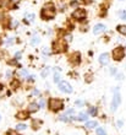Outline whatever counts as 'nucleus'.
I'll use <instances>...</instances> for the list:
<instances>
[{
    "mask_svg": "<svg viewBox=\"0 0 126 135\" xmlns=\"http://www.w3.org/2000/svg\"><path fill=\"white\" fill-rule=\"evenodd\" d=\"M55 7L53 4H47L46 6L42 9V12H41V16L44 20H49V18H53L55 16Z\"/></svg>",
    "mask_w": 126,
    "mask_h": 135,
    "instance_id": "obj_1",
    "label": "nucleus"
},
{
    "mask_svg": "<svg viewBox=\"0 0 126 135\" xmlns=\"http://www.w3.org/2000/svg\"><path fill=\"white\" fill-rule=\"evenodd\" d=\"M67 49V44L65 42V39H58L53 43V50L55 53H64Z\"/></svg>",
    "mask_w": 126,
    "mask_h": 135,
    "instance_id": "obj_2",
    "label": "nucleus"
},
{
    "mask_svg": "<svg viewBox=\"0 0 126 135\" xmlns=\"http://www.w3.org/2000/svg\"><path fill=\"white\" fill-rule=\"evenodd\" d=\"M48 104H49V108L53 112H59L60 109L64 108V102L61 100H58V98H50Z\"/></svg>",
    "mask_w": 126,
    "mask_h": 135,
    "instance_id": "obj_3",
    "label": "nucleus"
},
{
    "mask_svg": "<svg viewBox=\"0 0 126 135\" xmlns=\"http://www.w3.org/2000/svg\"><path fill=\"white\" fill-rule=\"evenodd\" d=\"M112 57L115 61L123 60L124 58H125V48H124V47H118V48H115V49L113 50Z\"/></svg>",
    "mask_w": 126,
    "mask_h": 135,
    "instance_id": "obj_4",
    "label": "nucleus"
},
{
    "mask_svg": "<svg viewBox=\"0 0 126 135\" xmlns=\"http://www.w3.org/2000/svg\"><path fill=\"white\" fill-rule=\"evenodd\" d=\"M121 103V97H120V93H119V89L115 90V93H114V97H113V101H112V110L115 112L118 109L119 104Z\"/></svg>",
    "mask_w": 126,
    "mask_h": 135,
    "instance_id": "obj_5",
    "label": "nucleus"
},
{
    "mask_svg": "<svg viewBox=\"0 0 126 135\" xmlns=\"http://www.w3.org/2000/svg\"><path fill=\"white\" fill-rule=\"evenodd\" d=\"M86 16H87L86 10H84V9H80V7L76 9V10L74 11V14H72V17L78 20V21H83L84 18H86Z\"/></svg>",
    "mask_w": 126,
    "mask_h": 135,
    "instance_id": "obj_6",
    "label": "nucleus"
},
{
    "mask_svg": "<svg viewBox=\"0 0 126 135\" xmlns=\"http://www.w3.org/2000/svg\"><path fill=\"white\" fill-rule=\"evenodd\" d=\"M58 87H59V90L64 93H71L72 92V86H71L67 81H60L59 85H58Z\"/></svg>",
    "mask_w": 126,
    "mask_h": 135,
    "instance_id": "obj_7",
    "label": "nucleus"
},
{
    "mask_svg": "<svg viewBox=\"0 0 126 135\" xmlns=\"http://www.w3.org/2000/svg\"><path fill=\"white\" fill-rule=\"evenodd\" d=\"M107 30V27H105L103 23H97V25L94 26V28H93V33L94 35H100V33H103Z\"/></svg>",
    "mask_w": 126,
    "mask_h": 135,
    "instance_id": "obj_8",
    "label": "nucleus"
},
{
    "mask_svg": "<svg viewBox=\"0 0 126 135\" xmlns=\"http://www.w3.org/2000/svg\"><path fill=\"white\" fill-rule=\"evenodd\" d=\"M70 61L74 65L80 64V61H81V54L77 53V52H76V53H74L72 55H71V58H70Z\"/></svg>",
    "mask_w": 126,
    "mask_h": 135,
    "instance_id": "obj_9",
    "label": "nucleus"
},
{
    "mask_svg": "<svg viewBox=\"0 0 126 135\" xmlns=\"http://www.w3.org/2000/svg\"><path fill=\"white\" fill-rule=\"evenodd\" d=\"M99 63L102 65H107L109 63V54L108 53H103L100 54V57H99Z\"/></svg>",
    "mask_w": 126,
    "mask_h": 135,
    "instance_id": "obj_10",
    "label": "nucleus"
},
{
    "mask_svg": "<svg viewBox=\"0 0 126 135\" xmlns=\"http://www.w3.org/2000/svg\"><path fill=\"white\" fill-rule=\"evenodd\" d=\"M38 109H39V106L37 104V103H34V102L29 103V106H28V112H31V113H36Z\"/></svg>",
    "mask_w": 126,
    "mask_h": 135,
    "instance_id": "obj_11",
    "label": "nucleus"
},
{
    "mask_svg": "<svg viewBox=\"0 0 126 135\" xmlns=\"http://www.w3.org/2000/svg\"><path fill=\"white\" fill-rule=\"evenodd\" d=\"M29 117V113L28 112H20V113H17V115H16V118L17 119H27V118Z\"/></svg>",
    "mask_w": 126,
    "mask_h": 135,
    "instance_id": "obj_12",
    "label": "nucleus"
},
{
    "mask_svg": "<svg viewBox=\"0 0 126 135\" xmlns=\"http://www.w3.org/2000/svg\"><path fill=\"white\" fill-rule=\"evenodd\" d=\"M116 30H118V32H119L120 35L126 36V26L125 25H119L116 27Z\"/></svg>",
    "mask_w": 126,
    "mask_h": 135,
    "instance_id": "obj_13",
    "label": "nucleus"
},
{
    "mask_svg": "<svg viewBox=\"0 0 126 135\" xmlns=\"http://www.w3.org/2000/svg\"><path fill=\"white\" fill-rule=\"evenodd\" d=\"M10 6V0H0V7L1 9H7Z\"/></svg>",
    "mask_w": 126,
    "mask_h": 135,
    "instance_id": "obj_14",
    "label": "nucleus"
},
{
    "mask_svg": "<svg viewBox=\"0 0 126 135\" xmlns=\"http://www.w3.org/2000/svg\"><path fill=\"white\" fill-rule=\"evenodd\" d=\"M98 125V123L95 120H91V122H87L86 123V128H88V129H93V128H95Z\"/></svg>",
    "mask_w": 126,
    "mask_h": 135,
    "instance_id": "obj_15",
    "label": "nucleus"
},
{
    "mask_svg": "<svg viewBox=\"0 0 126 135\" xmlns=\"http://www.w3.org/2000/svg\"><path fill=\"white\" fill-rule=\"evenodd\" d=\"M75 119H77V120H80V122L87 120V114H86V113H80L76 118H75Z\"/></svg>",
    "mask_w": 126,
    "mask_h": 135,
    "instance_id": "obj_16",
    "label": "nucleus"
},
{
    "mask_svg": "<svg viewBox=\"0 0 126 135\" xmlns=\"http://www.w3.org/2000/svg\"><path fill=\"white\" fill-rule=\"evenodd\" d=\"M88 113L91 114L92 117H95V115H97V108H95V107H89V108H88Z\"/></svg>",
    "mask_w": 126,
    "mask_h": 135,
    "instance_id": "obj_17",
    "label": "nucleus"
},
{
    "mask_svg": "<svg viewBox=\"0 0 126 135\" xmlns=\"http://www.w3.org/2000/svg\"><path fill=\"white\" fill-rule=\"evenodd\" d=\"M49 71H50V68H44L42 70V73H41V75H42V78H47V75L49 74Z\"/></svg>",
    "mask_w": 126,
    "mask_h": 135,
    "instance_id": "obj_18",
    "label": "nucleus"
},
{
    "mask_svg": "<svg viewBox=\"0 0 126 135\" xmlns=\"http://www.w3.org/2000/svg\"><path fill=\"white\" fill-rule=\"evenodd\" d=\"M32 127H33L34 130H37V129L41 127V120H33L32 122Z\"/></svg>",
    "mask_w": 126,
    "mask_h": 135,
    "instance_id": "obj_19",
    "label": "nucleus"
},
{
    "mask_svg": "<svg viewBox=\"0 0 126 135\" xmlns=\"http://www.w3.org/2000/svg\"><path fill=\"white\" fill-rule=\"evenodd\" d=\"M18 75H20V76H22V78H27V76H28V73H27V70L22 69V70L18 71Z\"/></svg>",
    "mask_w": 126,
    "mask_h": 135,
    "instance_id": "obj_20",
    "label": "nucleus"
},
{
    "mask_svg": "<svg viewBox=\"0 0 126 135\" xmlns=\"http://www.w3.org/2000/svg\"><path fill=\"white\" fill-rule=\"evenodd\" d=\"M119 17L121 18V20H126V11L125 10L119 11Z\"/></svg>",
    "mask_w": 126,
    "mask_h": 135,
    "instance_id": "obj_21",
    "label": "nucleus"
},
{
    "mask_svg": "<svg viewBox=\"0 0 126 135\" xmlns=\"http://www.w3.org/2000/svg\"><path fill=\"white\" fill-rule=\"evenodd\" d=\"M39 41H41V38L36 36V37H33V38H32V41H31V44H33V46H36L37 43H39Z\"/></svg>",
    "mask_w": 126,
    "mask_h": 135,
    "instance_id": "obj_22",
    "label": "nucleus"
},
{
    "mask_svg": "<svg viewBox=\"0 0 126 135\" xmlns=\"http://www.w3.org/2000/svg\"><path fill=\"white\" fill-rule=\"evenodd\" d=\"M18 86H20V82H18L17 80H14V81L11 82V87H12V89H17Z\"/></svg>",
    "mask_w": 126,
    "mask_h": 135,
    "instance_id": "obj_23",
    "label": "nucleus"
},
{
    "mask_svg": "<svg viewBox=\"0 0 126 135\" xmlns=\"http://www.w3.org/2000/svg\"><path fill=\"white\" fill-rule=\"evenodd\" d=\"M97 135H107V133L103 128H97Z\"/></svg>",
    "mask_w": 126,
    "mask_h": 135,
    "instance_id": "obj_24",
    "label": "nucleus"
},
{
    "mask_svg": "<svg viewBox=\"0 0 126 135\" xmlns=\"http://www.w3.org/2000/svg\"><path fill=\"white\" fill-rule=\"evenodd\" d=\"M26 18H27V20H28V21H33V20H34V15H33V14H27V15H26Z\"/></svg>",
    "mask_w": 126,
    "mask_h": 135,
    "instance_id": "obj_25",
    "label": "nucleus"
},
{
    "mask_svg": "<svg viewBox=\"0 0 126 135\" xmlns=\"http://www.w3.org/2000/svg\"><path fill=\"white\" fill-rule=\"evenodd\" d=\"M7 22H9V17H4L3 21H1V23H3L4 27H7Z\"/></svg>",
    "mask_w": 126,
    "mask_h": 135,
    "instance_id": "obj_26",
    "label": "nucleus"
},
{
    "mask_svg": "<svg viewBox=\"0 0 126 135\" xmlns=\"http://www.w3.org/2000/svg\"><path fill=\"white\" fill-rule=\"evenodd\" d=\"M26 127H27V125H25V124H17L16 128H17V130H25Z\"/></svg>",
    "mask_w": 126,
    "mask_h": 135,
    "instance_id": "obj_27",
    "label": "nucleus"
},
{
    "mask_svg": "<svg viewBox=\"0 0 126 135\" xmlns=\"http://www.w3.org/2000/svg\"><path fill=\"white\" fill-rule=\"evenodd\" d=\"M54 81L58 82V84L60 82V75L59 74H55V75H54Z\"/></svg>",
    "mask_w": 126,
    "mask_h": 135,
    "instance_id": "obj_28",
    "label": "nucleus"
},
{
    "mask_svg": "<svg viewBox=\"0 0 126 135\" xmlns=\"http://www.w3.org/2000/svg\"><path fill=\"white\" fill-rule=\"evenodd\" d=\"M7 135H20L17 132H15V130H7Z\"/></svg>",
    "mask_w": 126,
    "mask_h": 135,
    "instance_id": "obj_29",
    "label": "nucleus"
},
{
    "mask_svg": "<svg viewBox=\"0 0 126 135\" xmlns=\"http://www.w3.org/2000/svg\"><path fill=\"white\" fill-rule=\"evenodd\" d=\"M83 106V101H76V107H82Z\"/></svg>",
    "mask_w": 126,
    "mask_h": 135,
    "instance_id": "obj_30",
    "label": "nucleus"
},
{
    "mask_svg": "<svg viewBox=\"0 0 126 135\" xmlns=\"http://www.w3.org/2000/svg\"><path fill=\"white\" fill-rule=\"evenodd\" d=\"M92 81V75H86V82Z\"/></svg>",
    "mask_w": 126,
    "mask_h": 135,
    "instance_id": "obj_31",
    "label": "nucleus"
},
{
    "mask_svg": "<svg viewBox=\"0 0 126 135\" xmlns=\"http://www.w3.org/2000/svg\"><path fill=\"white\" fill-rule=\"evenodd\" d=\"M39 107H41V108H43V107H44V100H43V98H41V101H39V104H38Z\"/></svg>",
    "mask_w": 126,
    "mask_h": 135,
    "instance_id": "obj_32",
    "label": "nucleus"
},
{
    "mask_svg": "<svg viewBox=\"0 0 126 135\" xmlns=\"http://www.w3.org/2000/svg\"><path fill=\"white\" fill-rule=\"evenodd\" d=\"M21 57H22V54L20 53V52H17V53L15 54V59H20Z\"/></svg>",
    "mask_w": 126,
    "mask_h": 135,
    "instance_id": "obj_33",
    "label": "nucleus"
},
{
    "mask_svg": "<svg viewBox=\"0 0 126 135\" xmlns=\"http://www.w3.org/2000/svg\"><path fill=\"white\" fill-rule=\"evenodd\" d=\"M124 79V75L123 74H118L116 75V80H123Z\"/></svg>",
    "mask_w": 126,
    "mask_h": 135,
    "instance_id": "obj_34",
    "label": "nucleus"
},
{
    "mask_svg": "<svg viewBox=\"0 0 126 135\" xmlns=\"http://www.w3.org/2000/svg\"><path fill=\"white\" fill-rule=\"evenodd\" d=\"M116 124H118V127H123V124H124V122L123 120H118V123H116Z\"/></svg>",
    "mask_w": 126,
    "mask_h": 135,
    "instance_id": "obj_35",
    "label": "nucleus"
},
{
    "mask_svg": "<svg viewBox=\"0 0 126 135\" xmlns=\"http://www.w3.org/2000/svg\"><path fill=\"white\" fill-rule=\"evenodd\" d=\"M60 119H61V120H67V118H66V115H65V114H64V115H61V117H60Z\"/></svg>",
    "mask_w": 126,
    "mask_h": 135,
    "instance_id": "obj_36",
    "label": "nucleus"
},
{
    "mask_svg": "<svg viewBox=\"0 0 126 135\" xmlns=\"http://www.w3.org/2000/svg\"><path fill=\"white\" fill-rule=\"evenodd\" d=\"M14 43V39L10 38V39H7V44H12Z\"/></svg>",
    "mask_w": 126,
    "mask_h": 135,
    "instance_id": "obj_37",
    "label": "nucleus"
},
{
    "mask_svg": "<svg viewBox=\"0 0 126 135\" xmlns=\"http://www.w3.org/2000/svg\"><path fill=\"white\" fill-rule=\"evenodd\" d=\"M82 3H84V4H91L92 0H82Z\"/></svg>",
    "mask_w": 126,
    "mask_h": 135,
    "instance_id": "obj_38",
    "label": "nucleus"
},
{
    "mask_svg": "<svg viewBox=\"0 0 126 135\" xmlns=\"http://www.w3.org/2000/svg\"><path fill=\"white\" fill-rule=\"evenodd\" d=\"M110 73H112V74H115V73H116V69H115V68H112V70H110Z\"/></svg>",
    "mask_w": 126,
    "mask_h": 135,
    "instance_id": "obj_39",
    "label": "nucleus"
},
{
    "mask_svg": "<svg viewBox=\"0 0 126 135\" xmlns=\"http://www.w3.org/2000/svg\"><path fill=\"white\" fill-rule=\"evenodd\" d=\"M32 93H33V95H39V91L38 90H33V92Z\"/></svg>",
    "mask_w": 126,
    "mask_h": 135,
    "instance_id": "obj_40",
    "label": "nucleus"
},
{
    "mask_svg": "<svg viewBox=\"0 0 126 135\" xmlns=\"http://www.w3.org/2000/svg\"><path fill=\"white\" fill-rule=\"evenodd\" d=\"M71 39H72V36H66V41H71Z\"/></svg>",
    "mask_w": 126,
    "mask_h": 135,
    "instance_id": "obj_41",
    "label": "nucleus"
},
{
    "mask_svg": "<svg viewBox=\"0 0 126 135\" xmlns=\"http://www.w3.org/2000/svg\"><path fill=\"white\" fill-rule=\"evenodd\" d=\"M20 0H11V3H14V4H17Z\"/></svg>",
    "mask_w": 126,
    "mask_h": 135,
    "instance_id": "obj_42",
    "label": "nucleus"
},
{
    "mask_svg": "<svg viewBox=\"0 0 126 135\" xmlns=\"http://www.w3.org/2000/svg\"><path fill=\"white\" fill-rule=\"evenodd\" d=\"M71 5H72V6H76L77 3H76V1H74V3H71Z\"/></svg>",
    "mask_w": 126,
    "mask_h": 135,
    "instance_id": "obj_43",
    "label": "nucleus"
},
{
    "mask_svg": "<svg viewBox=\"0 0 126 135\" xmlns=\"http://www.w3.org/2000/svg\"><path fill=\"white\" fill-rule=\"evenodd\" d=\"M0 90H3V85H0Z\"/></svg>",
    "mask_w": 126,
    "mask_h": 135,
    "instance_id": "obj_44",
    "label": "nucleus"
},
{
    "mask_svg": "<svg viewBox=\"0 0 126 135\" xmlns=\"http://www.w3.org/2000/svg\"><path fill=\"white\" fill-rule=\"evenodd\" d=\"M0 120H1V117H0Z\"/></svg>",
    "mask_w": 126,
    "mask_h": 135,
    "instance_id": "obj_45",
    "label": "nucleus"
}]
</instances>
